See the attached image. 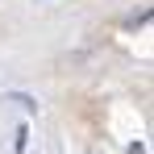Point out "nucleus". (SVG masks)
Listing matches in <instances>:
<instances>
[]
</instances>
